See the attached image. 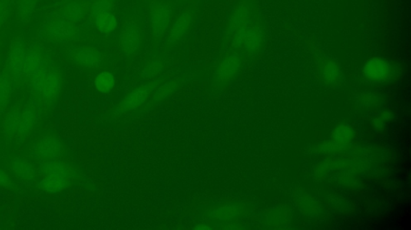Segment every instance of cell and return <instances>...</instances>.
<instances>
[{"label":"cell","mask_w":411,"mask_h":230,"mask_svg":"<svg viewBox=\"0 0 411 230\" xmlns=\"http://www.w3.org/2000/svg\"><path fill=\"white\" fill-rule=\"evenodd\" d=\"M238 62L236 57L230 56L225 58L218 68L217 77L221 81L230 78L237 69Z\"/></svg>","instance_id":"9c48e42d"},{"label":"cell","mask_w":411,"mask_h":230,"mask_svg":"<svg viewBox=\"0 0 411 230\" xmlns=\"http://www.w3.org/2000/svg\"><path fill=\"white\" fill-rule=\"evenodd\" d=\"M389 72L387 64L382 60H372L365 67V73L368 78L381 79L386 78Z\"/></svg>","instance_id":"ba28073f"},{"label":"cell","mask_w":411,"mask_h":230,"mask_svg":"<svg viewBox=\"0 0 411 230\" xmlns=\"http://www.w3.org/2000/svg\"><path fill=\"white\" fill-rule=\"evenodd\" d=\"M141 34L137 24L128 22L124 24L120 35L121 49L127 54H133L141 45Z\"/></svg>","instance_id":"3957f363"},{"label":"cell","mask_w":411,"mask_h":230,"mask_svg":"<svg viewBox=\"0 0 411 230\" xmlns=\"http://www.w3.org/2000/svg\"><path fill=\"white\" fill-rule=\"evenodd\" d=\"M149 88L147 87H140L132 91L126 98L122 103L124 111H131L136 109L144 103L148 98Z\"/></svg>","instance_id":"52a82bcc"},{"label":"cell","mask_w":411,"mask_h":230,"mask_svg":"<svg viewBox=\"0 0 411 230\" xmlns=\"http://www.w3.org/2000/svg\"><path fill=\"white\" fill-rule=\"evenodd\" d=\"M96 28L104 35H110L117 28V18L110 11V6L105 1L99 3L95 11Z\"/></svg>","instance_id":"277c9868"},{"label":"cell","mask_w":411,"mask_h":230,"mask_svg":"<svg viewBox=\"0 0 411 230\" xmlns=\"http://www.w3.org/2000/svg\"><path fill=\"white\" fill-rule=\"evenodd\" d=\"M72 58L79 65L95 68L102 62V55L98 50L90 47H81L72 51Z\"/></svg>","instance_id":"5b68a950"},{"label":"cell","mask_w":411,"mask_h":230,"mask_svg":"<svg viewBox=\"0 0 411 230\" xmlns=\"http://www.w3.org/2000/svg\"><path fill=\"white\" fill-rule=\"evenodd\" d=\"M172 9L167 3H155L150 8L149 24L154 36L159 38L170 28Z\"/></svg>","instance_id":"6da1fadb"},{"label":"cell","mask_w":411,"mask_h":230,"mask_svg":"<svg viewBox=\"0 0 411 230\" xmlns=\"http://www.w3.org/2000/svg\"><path fill=\"white\" fill-rule=\"evenodd\" d=\"M192 21H193V17H192L191 13L184 11L180 14L174 20V22L172 24L170 35H169V41L172 44H174V43L178 42L180 40L183 39L185 35L188 33Z\"/></svg>","instance_id":"8992f818"},{"label":"cell","mask_w":411,"mask_h":230,"mask_svg":"<svg viewBox=\"0 0 411 230\" xmlns=\"http://www.w3.org/2000/svg\"><path fill=\"white\" fill-rule=\"evenodd\" d=\"M115 77L109 71L100 73L95 78V87L100 92H110L115 86Z\"/></svg>","instance_id":"30bf717a"},{"label":"cell","mask_w":411,"mask_h":230,"mask_svg":"<svg viewBox=\"0 0 411 230\" xmlns=\"http://www.w3.org/2000/svg\"><path fill=\"white\" fill-rule=\"evenodd\" d=\"M35 85L39 96L45 101H52L60 91V78L56 73L46 71L41 76L37 77Z\"/></svg>","instance_id":"7a4b0ae2"}]
</instances>
